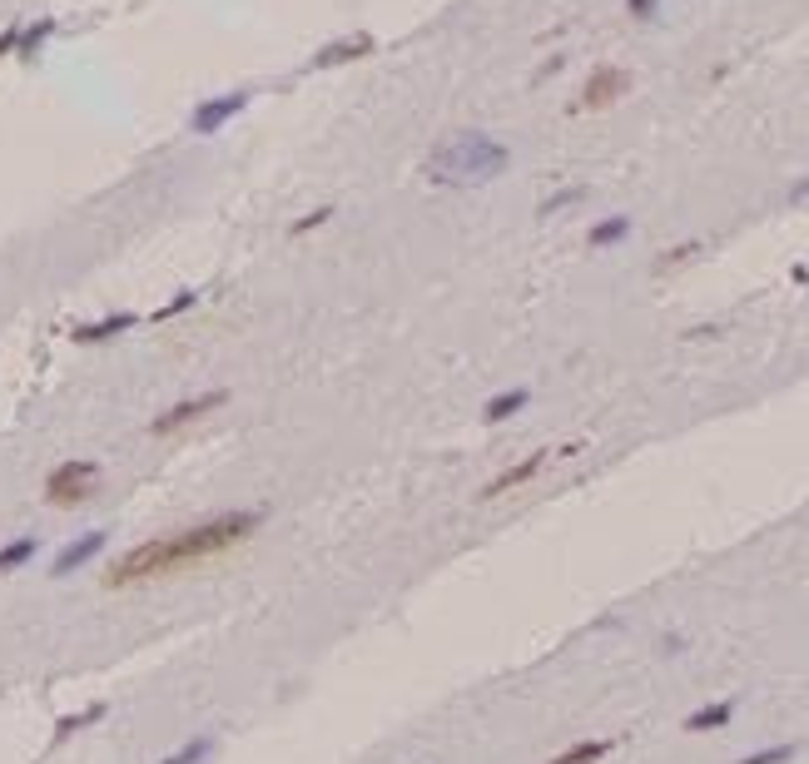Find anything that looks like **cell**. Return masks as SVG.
<instances>
[{
  "instance_id": "obj_12",
  "label": "cell",
  "mask_w": 809,
  "mask_h": 764,
  "mask_svg": "<svg viewBox=\"0 0 809 764\" xmlns=\"http://www.w3.org/2000/svg\"><path fill=\"white\" fill-rule=\"evenodd\" d=\"M35 551H40V541H35V536H15V541H5V546H0V576H10V571L30 566V561H35Z\"/></svg>"
},
{
  "instance_id": "obj_13",
  "label": "cell",
  "mask_w": 809,
  "mask_h": 764,
  "mask_svg": "<svg viewBox=\"0 0 809 764\" xmlns=\"http://www.w3.org/2000/svg\"><path fill=\"white\" fill-rule=\"evenodd\" d=\"M527 402H532V392H522V387H517V392H497V397L482 407V422H507V417H517Z\"/></svg>"
},
{
  "instance_id": "obj_3",
  "label": "cell",
  "mask_w": 809,
  "mask_h": 764,
  "mask_svg": "<svg viewBox=\"0 0 809 764\" xmlns=\"http://www.w3.org/2000/svg\"><path fill=\"white\" fill-rule=\"evenodd\" d=\"M100 462H60L50 477H45V502L50 507H85L95 492H100Z\"/></svg>"
},
{
  "instance_id": "obj_10",
  "label": "cell",
  "mask_w": 809,
  "mask_h": 764,
  "mask_svg": "<svg viewBox=\"0 0 809 764\" xmlns=\"http://www.w3.org/2000/svg\"><path fill=\"white\" fill-rule=\"evenodd\" d=\"M373 50V35L368 30H358L353 40H333V45H323L318 55H313V65L318 70H333V65H348V60H358V55H368Z\"/></svg>"
},
{
  "instance_id": "obj_14",
  "label": "cell",
  "mask_w": 809,
  "mask_h": 764,
  "mask_svg": "<svg viewBox=\"0 0 809 764\" xmlns=\"http://www.w3.org/2000/svg\"><path fill=\"white\" fill-rule=\"evenodd\" d=\"M730 715H735V705H730V700H720V705H705V710L685 715V730H690V735H700V730H720V725H730Z\"/></svg>"
},
{
  "instance_id": "obj_5",
  "label": "cell",
  "mask_w": 809,
  "mask_h": 764,
  "mask_svg": "<svg viewBox=\"0 0 809 764\" xmlns=\"http://www.w3.org/2000/svg\"><path fill=\"white\" fill-rule=\"evenodd\" d=\"M244 110H249V90H229V95L199 100L194 115H189V129H194V134H219L229 120H239Z\"/></svg>"
},
{
  "instance_id": "obj_1",
  "label": "cell",
  "mask_w": 809,
  "mask_h": 764,
  "mask_svg": "<svg viewBox=\"0 0 809 764\" xmlns=\"http://www.w3.org/2000/svg\"><path fill=\"white\" fill-rule=\"evenodd\" d=\"M264 526V511L234 507V511H214L194 526H179V531H164L154 541H139L135 551L115 556L110 571H105V586L110 591H125V586H144V581H164V576H179L199 561H214L244 541H254V531Z\"/></svg>"
},
{
  "instance_id": "obj_21",
  "label": "cell",
  "mask_w": 809,
  "mask_h": 764,
  "mask_svg": "<svg viewBox=\"0 0 809 764\" xmlns=\"http://www.w3.org/2000/svg\"><path fill=\"white\" fill-rule=\"evenodd\" d=\"M795 755V745H780V750H760V755H750V760H740V764H785Z\"/></svg>"
},
{
  "instance_id": "obj_2",
  "label": "cell",
  "mask_w": 809,
  "mask_h": 764,
  "mask_svg": "<svg viewBox=\"0 0 809 764\" xmlns=\"http://www.w3.org/2000/svg\"><path fill=\"white\" fill-rule=\"evenodd\" d=\"M507 169V149L497 139H487L482 129H462V134H442L432 144V154L422 159V174L442 189H467V184H487Z\"/></svg>"
},
{
  "instance_id": "obj_11",
  "label": "cell",
  "mask_w": 809,
  "mask_h": 764,
  "mask_svg": "<svg viewBox=\"0 0 809 764\" xmlns=\"http://www.w3.org/2000/svg\"><path fill=\"white\" fill-rule=\"evenodd\" d=\"M55 35V20L50 15H40V20H30V25H20V40H15V60H35L40 55V45Z\"/></svg>"
},
{
  "instance_id": "obj_8",
  "label": "cell",
  "mask_w": 809,
  "mask_h": 764,
  "mask_svg": "<svg viewBox=\"0 0 809 764\" xmlns=\"http://www.w3.org/2000/svg\"><path fill=\"white\" fill-rule=\"evenodd\" d=\"M135 323H139V313L125 308V313H105V318H95V323H80L70 338H75L80 348H95V343H115V338H125Z\"/></svg>"
},
{
  "instance_id": "obj_22",
  "label": "cell",
  "mask_w": 809,
  "mask_h": 764,
  "mask_svg": "<svg viewBox=\"0 0 809 764\" xmlns=\"http://www.w3.org/2000/svg\"><path fill=\"white\" fill-rule=\"evenodd\" d=\"M15 40H20V25H5V30H0V60L15 55Z\"/></svg>"
},
{
  "instance_id": "obj_6",
  "label": "cell",
  "mask_w": 809,
  "mask_h": 764,
  "mask_svg": "<svg viewBox=\"0 0 809 764\" xmlns=\"http://www.w3.org/2000/svg\"><path fill=\"white\" fill-rule=\"evenodd\" d=\"M631 90V75L626 70H616V65H596L591 70V80L581 85V110H611V105H621V95Z\"/></svg>"
},
{
  "instance_id": "obj_15",
  "label": "cell",
  "mask_w": 809,
  "mask_h": 764,
  "mask_svg": "<svg viewBox=\"0 0 809 764\" xmlns=\"http://www.w3.org/2000/svg\"><path fill=\"white\" fill-rule=\"evenodd\" d=\"M611 755V740H586V745H571V750H561L551 764H601Z\"/></svg>"
},
{
  "instance_id": "obj_18",
  "label": "cell",
  "mask_w": 809,
  "mask_h": 764,
  "mask_svg": "<svg viewBox=\"0 0 809 764\" xmlns=\"http://www.w3.org/2000/svg\"><path fill=\"white\" fill-rule=\"evenodd\" d=\"M199 303V288H184V293H174L164 308H154V323H164V318H174V313H189Z\"/></svg>"
},
{
  "instance_id": "obj_4",
  "label": "cell",
  "mask_w": 809,
  "mask_h": 764,
  "mask_svg": "<svg viewBox=\"0 0 809 764\" xmlns=\"http://www.w3.org/2000/svg\"><path fill=\"white\" fill-rule=\"evenodd\" d=\"M229 402V392L224 387H214V392H194V397H184V402H174V407H164L154 422H149V437H169V432H184L189 422H204L209 412H219Z\"/></svg>"
},
{
  "instance_id": "obj_7",
  "label": "cell",
  "mask_w": 809,
  "mask_h": 764,
  "mask_svg": "<svg viewBox=\"0 0 809 764\" xmlns=\"http://www.w3.org/2000/svg\"><path fill=\"white\" fill-rule=\"evenodd\" d=\"M105 541H110L105 531H85V536H75L70 546H60V551H55V561H50V576H75L80 566H90V561H95V556L105 551Z\"/></svg>"
},
{
  "instance_id": "obj_16",
  "label": "cell",
  "mask_w": 809,
  "mask_h": 764,
  "mask_svg": "<svg viewBox=\"0 0 809 764\" xmlns=\"http://www.w3.org/2000/svg\"><path fill=\"white\" fill-rule=\"evenodd\" d=\"M209 755H214V735H194L184 750H174L169 760H159V764H204Z\"/></svg>"
},
{
  "instance_id": "obj_20",
  "label": "cell",
  "mask_w": 809,
  "mask_h": 764,
  "mask_svg": "<svg viewBox=\"0 0 809 764\" xmlns=\"http://www.w3.org/2000/svg\"><path fill=\"white\" fill-rule=\"evenodd\" d=\"M328 219H333V204H323V209H313V214H308V219H298V224H293L288 234H313V229H323Z\"/></svg>"
},
{
  "instance_id": "obj_17",
  "label": "cell",
  "mask_w": 809,
  "mask_h": 764,
  "mask_svg": "<svg viewBox=\"0 0 809 764\" xmlns=\"http://www.w3.org/2000/svg\"><path fill=\"white\" fill-rule=\"evenodd\" d=\"M95 720H105V705H90V710H75V715H65V720L55 725V740H70L75 730H90Z\"/></svg>"
},
{
  "instance_id": "obj_9",
  "label": "cell",
  "mask_w": 809,
  "mask_h": 764,
  "mask_svg": "<svg viewBox=\"0 0 809 764\" xmlns=\"http://www.w3.org/2000/svg\"><path fill=\"white\" fill-rule=\"evenodd\" d=\"M541 467H546V452H532V457H522L517 467H507V472H497L487 487H482V502H497V497H507V492H517V487H527L532 477H537Z\"/></svg>"
},
{
  "instance_id": "obj_19",
  "label": "cell",
  "mask_w": 809,
  "mask_h": 764,
  "mask_svg": "<svg viewBox=\"0 0 809 764\" xmlns=\"http://www.w3.org/2000/svg\"><path fill=\"white\" fill-rule=\"evenodd\" d=\"M616 239H626V219H606L601 229H591V244H596V249H606V244H616Z\"/></svg>"
}]
</instances>
